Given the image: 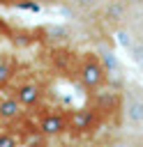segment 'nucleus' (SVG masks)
<instances>
[{
	"label": "nucleus",
	"mask_w": 143,
	"mask_h": 147,
	"mask_svg": "<svg viewBox=\"0 0 143 147\" xmlns=\"http://www.w3.org/2000/svg\"><path fill=\"white\" fill-rule=\"evenodd\" d=\"M76 78H78V85L85 90V92H97L101 87L108 85V76L111 71L106 69L101 55L97 53H81L76 57Z\"/></svg>",
	"instance_id": "f03ea898"
},
{
	"label": "nucleus",
	"mask_w": 143,
	"mask_h": 147,
	"mask_svg": "<svg viewBox=\"0 0 143 147\" xmlns=\"http://www.w3.org/2000/svg\"><path fill=\"white\" fill-rule=\"evenodd\" d=\"M0 147H21L18 133H14L9 129H0Z\"/></svg>",
	"instance_id": "1a4fd4ad"
},
{
	"label": "nucleus",
	"mask_w": 143,
	"mask_h": 147,
	"mask_svg": "<svg viewBox=\"0 0 143 147\" xmlns=\"http://www.w3.org/2000/svg\"><path fill=\"white\" fill-rule=\"evenodd\" d=\"M62 5L76 16H90V14L99 11L106 5V0H65Z\"/></svg>",
	"instance_id": "6e6552de"
},
{
	"label": "nucleus",
	"mask_w": 143,
	"mask_h": 147,
	"mask_svg": "<svg viewBox=\"0 0 143 147\" xmlns=\"http://www.w3.org/2000/svg\"><path fill=\"white\" fill-rule=\"evenodd\" d=\"M111 147H131V145H127V142H115V145H111Z\"/></svg>",
	"instance_id": "ddd939ff"
},
{
	"label": "nucleus",
	"mask_w": 143,
	"mask_h": 147,
	"mask_svg": "<svg viewBox=\"0 0 143 147\" xmlns=\"http://www.w3.org/2000/svg\"><path fill=\"white\" fill-rule=\"evenodd\" d=\"M97 117L101 119V124L106 122H113L122 115V90H111L108 85L92 92L90 94V103H88Z\"/></svg>",
	"instance_id": "7ed1b4c3"
},
{
	"label": "nucleus",
	"mask_w": 143,
	"mask_h": 147,
	"mask_svg": "<svg viewBox=\"0 0 143 147\" xmlns=\"http://www.w3.org/2000/svg\"><path fill=\"white\" fill-rule=\"evenodd\" d=\"M120 122L134 138H138V140L143 138V85L131 83V80L125 83Z\"/></svg>",
	"instance_id": "f257e3e1"
},
{
	"label": "nucleus",
	"mask_w": 143,
	"mask_h": 147,
	"mask_svg": "<svg viewBox=\"0 0 143 147\" xmlns=\"http://www.w3.org/2000/svg\"><path fill=\"white\" fill-rule=\"evenodd\" d=\"M14 76V67L7 57H0V87L9 83V78Z\"/></svg>",
	"instance_id": "9d476101"
},
{
	"label": "nucleus",
	"mask_w": 143,
	"mask_h": 147,
	"mask_svg": "<svg viewBox=\"0 0 143 147\" xmlns=\"http://www.w3.org/2000/svg\"><path fill=\"white\" fill-rule=\"evenodd\" d=\"M12 94L18 99V103L23 108H35L44 99V85L39 80H35V78H23L21 83H16Z\"/></svg>",
	"instance_id": "423d86ee"
},
{
	"label": "nucleus",
	"mask_w": 143,
	"mask_h": 147,
	"mask_svg": "<svg viewBox=\"0 0 143 147\" xmlns=\"http://www.w3.org/2000/svg\"><path fill=\"white\" fill-rule=\"evenodd\" d=\"M32 2L39 7H55V5H62L65 0H32Z\"/></svg>",
	"instance_id": "f8f14e48"
},
{
	"label": "nucleus",
	"mask_w": 143,
	"mask_h": 147,
	"mask_svg": "<svg viewBox=\"0 0 143 147\" xmlns=\"http://www.w3.org/2000/svg\"><path fill=\"white\" fill-rule=\"evenodd\" d=\"M67 124H69V133L83 138V136H92L101 126V119L90 106H83V108H74L67 113Z\"/></svg>",
	"instance_id": "20e7f679"
},
{
	"label": "nucleus",
	"mask_w": 143,
	"mask_h": 147,
	"mask_svg": "<svg viewBox=\"0 0 143 147\" xmlns=\"http://www.w3.org/2000/svg\"><path fill=\"white\" fill-rule=\"evenodd\" d=\"M2 37H12V25L0 16V39H2Z\"/></svg>",
	"instance_id": "9b49d317"
},
{
	"label": "nucleus",
	"mask_w": 143,
	"mask_h": 147,
	"mask_svg": "<svg viewBox=\"0 0 143 147\" xmlns=\"http://www.w3.org/2000/svg\"><path fill=\"white\" fill-rule=\"evenodd\" d=\"M37 131H39L44 138H58V136L67 133V131H69L67 113L55 110V108H46V110L37 117Z\"/></svg>",
	"instance_id": "39448f33"
},
{
	"label": "nucleus",
	"mask_w": 143,
	"mask_h": 147,
	"mask_svg": "<svg viewBox=\"0 0 143 147\" xmlns=\"http://www.w3.org/2000/svg\"><path fill=\"white\" fill-rule=\"evenodd\" d=\"M25 108L18 103V99L12 94V92H5L0 90V124H12V122H18L23 117Z\"/></svg>",
	"instance_id": "0eeeda50"
}]
</instances>
